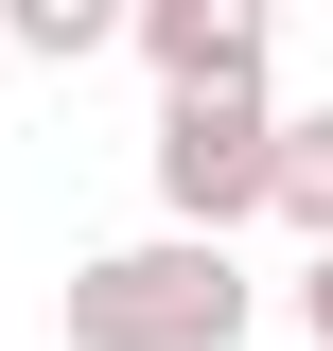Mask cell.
I'll return each mask as SVG.
<instances>
[{
  "label": "cell",
  "mask_w": 333,
  "mask_h": 351,
  "mask_svg": "<svg viewBox=\"0 0 333 351\" xmlns=\"http://www.w3.org/2000/svg\"><path fill=\"white\" fill-rule=\"evenodd\" d=\"M53 316H71V351H228V334H246V263L193 246V228H158V246L71 263Z\"/></svg>",
  "instance_id": "obj_1"
},
{
  "label": "cell",
  "mask_w": 333,
  "mask_h": 351,
  "mask_svg": "<svg viewBox=\"0 0 333 351\" xmlns=\"http://www.w3.org/2000/svg\"><path fill=\"white\" fill-rule=\"evenodd\" d=\"M281 106L263 88H210V106H158V211L193 228V246H228L246 211H281Z\"/></svg>",
  "instance_id": "obj_2"
},
{
  "label": "cell",
  "mask_w": 333,
  "mask_h": 351,
  "mask_svg": "<svg viewBox=\"0 0 333 351\" xmlns=\"http://www.w3.org/2000/svg\"><path fill=\"white\" fill-rule=\"evenodd\" d=\"M140 71H158V106L263 88V0H140Z\"/></svg>",
  "instance_id": "obj_3"
},
{
  "label": "cell",
  "mask_w": 333,
  "mask_h": 351,
  "mask_svg": "<svg viewBox=\"0 0 333 351\" xmlns=\"http://www.w3.org/2000/svg\"><path fill=\"white\" fill-rule=\"evenodd\" d=\"M281 228L333 263V106H298V141H281Z\"/></svg>",
  "instance_id": "obj_4"
},
{
  "label": "cell",
  "mask_w": 333,
  "mask_h": 351,
  "mask_svg": "<svg viewBox=\"0 0 333 351\" xmlns=\"http://www.w3.org/2000/svg\"><path fill=\"white\" fill-rule=\"evenodd\" d=\"M0 36H18V53H53V71H71V53H106V36H123V18H106V0H0Z\"/></svg>",
  "instance_id": "obj_5"
},
{
  "label": "cell",
  "mask_w": 333,
  "mask_h": 351,
  "mask_svg": "<svg viewBox=\"0 0 333 351\" xmlns=\"http://www.w3.org/2000/svg\"><path fill=\"white\" fill-rule=\"evenodd\" d=\"M298 334H316V351H333V263H298Z\"/></svg>",
  "instance_id": "obj_6"
},
{
  "label": "cell",
  "mask_w": 333,
  "mask_h": 351,
  "mask_svg": "<svg viewBox=\"0 0 333 351\" xmlns=\"http://www.w3.org/2000/svg\"><path fill=\"white\" fill-rule=\"evenodd\" d=\"M0 71H18V36H0Z\"/></svg>",
  "instance_id": "obj_7"
}]
</instances>
